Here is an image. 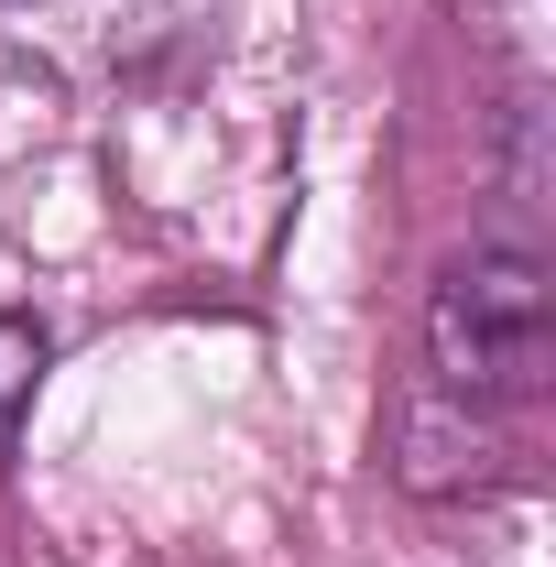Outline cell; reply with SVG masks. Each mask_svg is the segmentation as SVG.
<instances>
[{"instance_id":"1","label":"cell","mask_w":556,"mask_h":567,"mask_svg":"<svg viewBox=\"0 0 556 567\" xmlns=\"http://www.w3.org/2000/svg\"><path fill=\"white\" fill-rule=\"evenodd\" d=\"M425 371L459 404H524L556 371V284L535 251H459L425 295Z\"/></svg>"},{"instance_id":"2","label":"cell","mask_w":556,"mask_h":567,"mask_svg":"<svg viewBox=\"0 0 556 567\" xmlns=\"http://www.w3.org/2000/svg\"><path fill=\"white\" fill-rule=\"evenodd\" d=\"M44 360H55V339H44V317H22V306H0V425L33 404V382H44Z\"/></svg>"},{"instance_id":"3","label":"cell","mask_w":556,"mask_h":567,"mask_svg":"<svg viewBox=\"0 0 556 567\" xmlns=\"http://www.w3.org/2000/svg\"><path fill=\"white\" fill-rule=\"evenodd\" d=\"M0 11H44V0H0Z\"/></svg>"}]
</instances>
